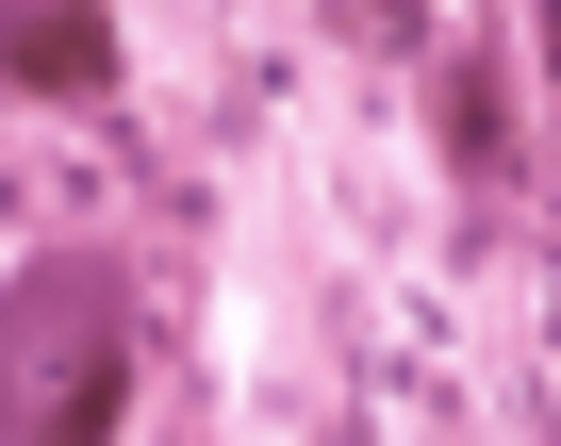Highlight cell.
Returning a JSON list of instances; mask_svg holds the SVG:
<instances>
[{
	"mask_svg": "<svg viewBox=\"0 0 561 446\" xmlns=\"http://www.w3.org/2000/svg\"><path fill=\"white\" fill-rule=\"evenodd\" d=\"M149 380V265L67 232L0 282V446H100Z\"/></svg>",
	"mask_w": 561,
	"mask_h": 446,
	"instance_id": "cell-1",
	"label": "cell"
},
{
	"mask_svg": "<svg viewBox=\"0 0 561 446\" xmlns=\"http://www.w3.org/2000/svg\"><path fill=\"white\" fill-rule=\"evenodd\" d=\"M0 83L18 100H100L116 83V0H0Z\"/></svg>",
	"mask_w": 561,
	"mask_h": 446,
	"instance_id": "cell-2",
	"label": "cell"
},
{
	"mask_svg": "<svg viewBox=\"0 0 561 446\" xmlns=\"http://www.w3.org/2000/svg\"><path fill=\"white\" fill-rule=\"evenodd\" d=\"M430 100H446V149L495 182V165H512V133H495V67H479V50H446V83H430Z\"/></svg>",
	"mask_w": 561,
	"mask_h": 446,
	"instance_id": "cell-3",
	"label": "cell"
},
{
	"mask_svg": "<svg viewBox=\"0 0 561 446\" xmlns=\"http://www.w3.org/2000/svg\"><path fill=\"white\" fill-rule=\"evenodd\" d=\"M545 83H561V0H545Z\"/></svg>",
	"mask_w": 561,
	"mask_h": 446,
	"instance_id": "cell-4",
	"label": "cell"
}]
</instances>
